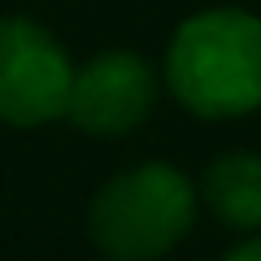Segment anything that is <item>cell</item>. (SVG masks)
<instances>
[{
	"instance_id": "4",
	"label": "cell",
	"mask_w": 261,
	"mask_h": 261,
	"mask_svg": "<svg viewBox=\"0 0 261 261\" xmlns=\"http://www.w3.org/2000/svg\"><path fill=\"white\" fill-rule=\"evenodd\" d=\"M157 100H161V70L157 65L144 53L109 48V53H96L92 61L74 65L65 118L83 135L118 140V135L140 130L157 113Z\"/></svg>"
},
{
	"instance_id": "1",
	"label": "cell",
	"mask_w": 261,
	"mask_h": 261,
	"mask_svg": "<svg viewBox=\"0 0 261 261\" xmlns=\"http://www.w3.org/2000/svg\"><path fill=\"white\" fill-rule=\"evenodd\" d=\"M166 92L192 118L231 122L261 109V18L240 5H209L170 35Z\"/></svg>"
},
{
	"instance_id": "6",
	"label": "cell",
	"mask_w": 261,
	"mask_h": 261,
	"mask_svg": "<svg viewBox=\"0 0 261 261\" xmlns=\"http://www.w3.org/2000/svg\"><path fill=\"white\" fill-rule=\"evenodd\" d=\"M222 261H261V235H244L240 244H231V248H226V257Z\"/></svg>"
},
{
	"instance_id": "3",
	"label": "cell",
	"mask_w": 261,
	"mask_h": 261,
	"mask_svg": "<svg viewBox=\"0 0 261 261\" xmlns=\"http://www.w3.org/2000/svg\"><path fill=\"white\" fill-rule=\"evenodd\" d=\"M74 61L65 44L35 18H0V122L9 126H48L65 118Z\"/></svg>"
},
{
	"instance_id": "2",
	"label": "cell",
	"mask_w": 261,
	"mask_h": 261,
	"mask_svg": "<svg viewBox=\"0 0 261 261\" xmlns=\"http://www.w3.org/2000/svg\"><path fill=\"white\" fill-rule=\"evenodd\" d=\"M196 183L170 161H140L96 187L87 235L109 261H161L196 226Z\"/></svg>"
},
{
	"instance_id": "5",
	"label": "cell",
	"mask_w": 261,
	"mask_h": 261,
	"mask_svg": "<svg viewBox=\"0 0 261 261\" xmlns=\"http://www.w3.org/2000/svg\"><path fill=\"white\" fill-rule=\"evenodd\" d=\"M196 200L231 231H261V152L235 148L214 157L196 178Z\"/></svg>"
}]
</instances>
